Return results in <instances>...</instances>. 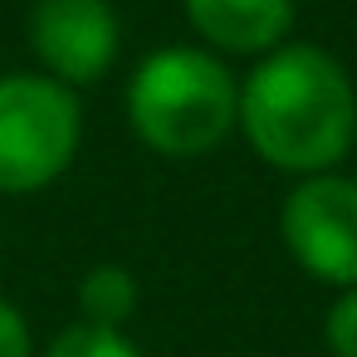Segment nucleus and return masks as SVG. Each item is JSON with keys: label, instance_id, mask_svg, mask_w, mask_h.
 <instances>
[{"label": "nucleus", "instance_id": "f03ea898", "mask_svg": "<svg viewBox=\"0 0 357 357\" xmlns=\"http://www.w3.org/2000/svg\"><path fill=\"white\" fill-rule=\"evenodd\" d=\"M132 137L172 162L206 157L225 147L240 118L235 69L201 45H162L137 59L123 89Z\"/></svg>", "mask_w": 357, "mask_h": 357}, {"label": "nucleus", "instance_id": "20e7f679", "mask_svg": "<svg viewBox=\"0 0 357 357\" xmlns=\"http://www.w3.org/2000/svg\"><path fill=\"white\" fill-rule=\"evenodd\" d=\"M279 240L308 279L328 289L357 284V176H298L279 206Z\"/></svg>", "mask_w": 357, "mask_h": 357}, {"label": "nucleus", "instance_id": "9d476101", "mask_svg": "<svg viewBox=\"0 0 357 357\" xmlns=\"http://www.w3.org/2000/svg\"><path fill=\"white\" fill-rule=\"evenodd\" d=\"M0 357H35V333H30V318L0 298Z\"/></svg>", "mask_w": 357, "mask_h": 357}, {"label": "nucleus", "instance_id": "6e6552de", "mask_svg": "<svg viewBox=\"0 0 357 357\" xmlns=\"http://www.w3.org/2000/svg\"><path fill=\"white\" fill-rule=\"evenodd\" d=\"M45 357H142V347L123 328H98V323H69L54 333Z\"/></svg>", "mask_w": 357, "mask_h": 357}, {"label": "nucleus", "instance_id": "7ed1b4c3", "mask_svg": "<svg viewBox=\"0 0 357 357\" xmlns=\"http://www.w3.org/2000/svg\"><path fill=\"white\" fill-rule=\"evenodd\" d=\"M84 147L79 93L50 74H0V196L54 186Z\"/></svg>", "mask_w": 357, "mask_h": 357}, {"label": "nucleus", "instance_id": "423d86ee", "mask_svg": "<svg viewBox=\"0 0 357 357\" xmlns=\"http://www.w3.org/2000/svg\"><path fill=\"white\" fill-rule=\"evenodd\" d=\"M201 50L220 59H259L294 35V0H181Z\"/></svg>", "mask_w": 357, "mask_h": 357}, {"label": "nucleus", "instance_id": "39448f33", "mask_svg": "<svg viewBox=\"0 0 357 357\" xmlns=\"http://www.w3.org/2000/svg\"><path fill=\"white\" fill-rule=\"evenodd\" d=\"M30 54L40 74L64 89L103 84L123 54V20L113 0H35L30 6Z\"/></svg>", "mask_w": 357, "mask_h": 357}, {"label": "nucleus", "instance_id": "0eeeda50", "mask_svg": "<svg viewBox=\"0 0 357 357\" xmlns=\"http://www.w3.org/2000/svg\"><path fill=\"white\" fill-rule=\"evenodd\" d=\"M74 303H79V318H84V323L123 328V323L137 313V279H132V269H123V264H93V269L79 279Z\"/></svg>", "mask_w": 357, "mask_h": 357}, {"label": "nucleus", "instance_id": "f257e3e1", "mask_svg": "<svg viewBox=\"0 0 357 357\" xmlns=\"http://www.w3.org/2000/svg\"><path fill=\"white\" fill-rule=\"evenodd\" d=\"M250 152L284 176L337 172L357 142V84L337 54L284 40L240 79V118Z\"/></svg>", "mask_w": 357, "mask_h": 357}, {"label": "nucleus", "instance_id": "1a4fd4ad", "mask_svg": "<svg viewBox=\"0 0 357 357\" xmlns=\"http://www.w3.org/2000/svg\"><path fill=\"white\" fill-rule=\"evenodd\" d=\"M323 342L333 357H357V284L337 289V298L323 313Z\"/></svg>", "mask_w": 357, "mask_h": 357}]
</instances>
